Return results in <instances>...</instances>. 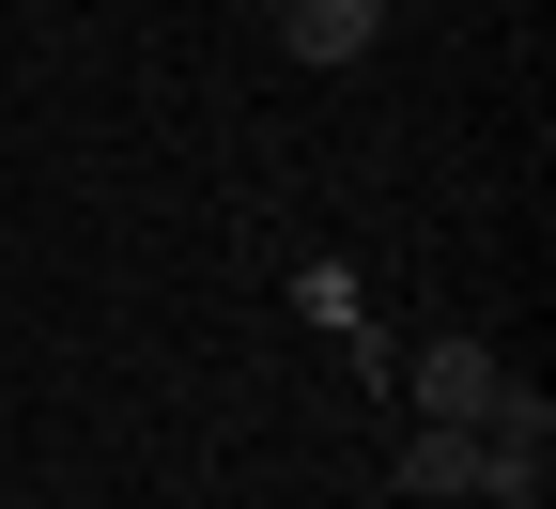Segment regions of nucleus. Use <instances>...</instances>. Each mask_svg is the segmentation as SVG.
Instances as JSON below:
<instances>
[{
  "label": "nucleus",
  "instance_id": "nucleus-3",
  "mask_svg": "<svg viewBox=\"0 0 556 509\" xmlns=\"http://www.w3.org/2000/svg\"><path fill=\"white\" fill-rule=\"evenodd\" d=\"M402 494H479V432L417 417V432H402Z\"/></svg>",
  "mask_w": 556,
  "mask_h": 509
},
{
  "label": "nucleus",
  "instance_id": "nucleus-2",
  "mask_svg": "<svg viewBox=\"0 0 556 509\" xmlns=\"http://www.w3.org/2000/svg\"><path fill=\"white\" fill-rule=\"evenodd\" d=\"M371 31H387V0H278V47L294 62H371Z\"/></svg>",
  "mask_w": 556,
  "mask_h": 509
},
{
  "label": "nucleus",
  "instance_id": "nucleus-4",
  "mask_svg": "<svg viewBox=\"0 0 556 509\" xmlns=\"http://www.w3.org/2000/svg\"><path fill=\"white\" fill-rule=\"evenodd\" d=\"M294 294H309V309H325L340 340H356V355H371V325H356V278H340V263H309V278H294ZM371 371H387V355H371Z\"/></svg>",
  "mask_w": 556,
  "mask_h": 509
},
{
  "label": "nucleus",
  "instance_id": "nucleus-1",
  "mask_svg": "<svg viewBox=\"0 0 556 509\" xmlns=\"http://www.w3.org/2000/svg\"><path fill=\"white\" fill-rule=\"evenodd\" d=\"M387 386H417V417L479 432V417L510 402V355H495V340H433V355H417V371H387Z\"/></svg>",
  "mask_w": 556,
  "mask_h": 509
}]
</instances>
